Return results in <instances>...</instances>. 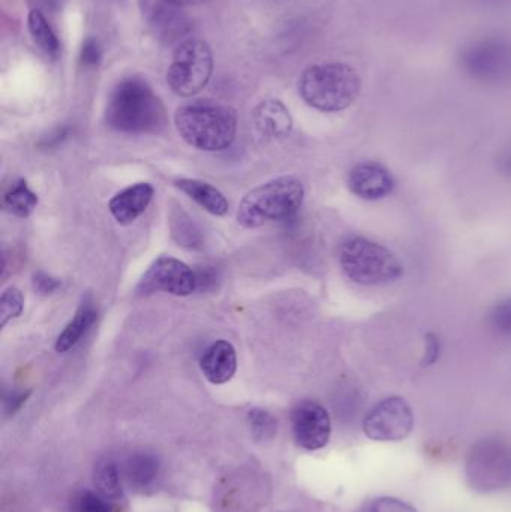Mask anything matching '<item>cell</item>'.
I'll return each mask as SVG.
<instances>
[{
    "mask_svg": "<svg viewBox=\"0 0 511 512\" xmlns=\"http://www.w3.org/2000/svg\"><path fill=\"white\" fill-rule=\"evenodd\" d=\"M38 195L27 186L24 180L15 183L5 195H3V207L18 218H27L32 215L38 206Z\"/></svg>",
    "mask_w": 511,
    "mask_h": 512,
    "instance_id": "603a6c76",
    "label": "cell"
},
{
    "mask_svg": "<svg viewBox=\"0 0 511 512\" xmlns=\"http://www.w3.org/2000/svg\"><path fill=\"white\" fill-rule=\"evenodd\" d=\"M177 189L188 195L198 206L203 207L213 216H224L228 212V201L219 189L210 183L195 179H180L176 182Z\"/></svg>",
    "mask_w": 511,
    "mask_h": 512,
    "instance_id": "e0dca14e",
    "label": "cell"
},
{
    "mask_svg": "<svg viewBox=\"0 0 511 512\" xmlns=\"http://www.w3.org/2000/svg\"><path fill=\"white\" fill-rule=\"evenodd\" d=\"M212 74L213 54L209 45L200 39L188 38L174 51L167 83L176 95L191 98L207 86Z\"/></svg>",
    "mask_w": 511,
    "mask_h": 512,
    "instance_id": "52a82bcc",
    "label": "cell"
},
{
    "mask_svg": "<svg viewBox=\"0 0 511 512\" xmlns=\"http://www.w3.org/2000/svg\"><path fill=\"white\" fill-rule=\"evenodd\" d=\"M179 6L197 5V3L204 2V0H171Z\"/></svg>",
    "mask_w": 511,
    "mask_h": 512,
    "instance_id": "d6a6232c",
    "label": "cell"
},
{
    "mask_svg": "<svg viewBox=\"0 0 511 512\" xmlns=\"http://www.w3.org/2000/svg\"><path fill=\"white\" fill-rule=\"evenodd\" d=\"M138 291L141 294L167 292L177 297H186L197 291V273L180 259L161 256L144 273Z\"/></svg>",
    "mask_w": 511,
    "mask_h": 512,
    "instance_id": "9c48e42d",
    "label": "cell"
},
{
    "mask_svg": "<svg viewBox=\"0 0 511 512\" xmlns=\"http://www.w3.org/2000/svg\"><path fill=\"white\" fill-rule=\"evenodd\" d=\"M170 231L174 242L182 248L189 251L203 248L204 239L200 228L179 204L170 210Z\"/></svg>",
    "mask_w": 511,
    "mask_h": 512,
    "instance_id": "ffe728a7",
    "label": "cell"
},
{
    "mask_svg": "<svg viewBox=\"0 0 511 512\" xmlns=\"http://www.w3.org/2000/svg\"><path fill=\"white\" fill-rule=\"evenodd\" d=\"M123 477L132 489H150L159 477L158 459L149 453L132 454L123 466Z\"/></svg>",
    "mask_w": 511,
    "mask_h": 512,
    "instance_id": "ac0fdd59",
    "label": "cell"
},
{
    "mask_svg": "<svg viewBox=\"0 0 511 512\" xmlns=\"http://www.w3.org/2000/svg\"><path fill=\"white\" fill-rule=\"evenodd\" d=\"M414 429V412L407 400L393 396L378 402L363 421L365 435L372 441L399 442Z\"/></svg>",
    "mask_w": 511,
    "mask_h": 512,
    "instance_id": "ba28073f",
    "label": "cell"
},
{
    "mask_svg": "<svg viewBox=\"0 0 511 512\" xmlns=\"http://www.w3.org/2000/svg\"><path fill=\"white\" fill-rule=\"evenodd\" d=\"M489 325L501 336L511 337V298L500 301L489 315Z\"/></svg>",
    "mask_w": 511,
    "mask_h": 512,
    "instance_id": "484cf974",
    "label": "cell"
},
{
    "mask_svg": "<svg viewBox=\"0 0 511 512\" xmlns=\"http://www.w3.org/2000/svg\"><path fill=\"white\" fill-rule=\"evenodd\" d=\"M338 256L345 276L357 285H386L404 274V265L398 256L366 237L345 239L339 246Z\"/></svg>",
    "mask_w": 511,
    "mask_h": 512,
    "instance_id": "5b68a950",
    "label": "cell"
},
{
    "mask_svg": "<svg viewBox=\"0 0 511 512\" xmlns=\"http://www.w3.org/2000/svg\"><path fill=\"white\" fill-rule=\"evenodd\" d=\"M360 90L362 80L347 63H317L300 75L299 93L303 101L323 113L347 110L359 98Z\"/></svg>",
    "mask_w": 511,
    "mask_h": 512,
    "instance_id": "3957f363",
    "label": "cell"
},
{
    "mask_svg": "<svg viewBox=\"0 0 511 512\" xmlns=\"http://www.w3.org/2000/svg\"><path fill=\"white\" fill-rule=\"evenodd\" d=\"M249 421H251L252 429L255 433H261L266 438L267 433H275L276 421L269 412L254 409L249 412Z\"/></svg>",
    "mask_w": 511,
    "mask_h": 512,
    "instance_id": "83f0119b",
    "label": "cell"
},
{
    "mask_svg": "<svg viewBox=\"0 0 511 512\" xmlns=\"http://www.w3.org/2000/svg\"><path fill=\"white\" fill-rule=\"evenodd\" d=\"M348 188L362 200H383L395 189V179L383 165L377 162H362L348 174Z\"/></svg>",
    "mask_w": 511,
    "mask_h": 512,
    "instance_id": "4fadbf2b",
    "label": "cell"
},
{
    "mask_svg": "<svg viewBox=\"0 0 511 512\" xmlns=\"http://www.w3.org/2000/svg\"><path fill=\"white\" fill-rule=\"evenodd\" d=\"M462 62L479 80H501L511 72V47L501 39H483L465 51Z\"/></svg>",
    "mask_w": 511,
    "mask_h": 512,
    "instance_id": "8fae6325",
    "label": "cell"
},
{
    "mask_svg": "<svg viewBox=\"0 0 511 512\" xmlns=\"http://www.w3.org/2000/svg\"><path fill=\"white\" fill-rule=\"evenodd\" d=\"M467 481L477 492L491 493L511 484V445L486 438L471 448L467 459Z\"/></svg>",
    "mask_w": 511,
    "mask_h": 512,
    "instance_id": "8992f818",
    "label": "cell"
},
{
    "mask_svg": "<svg viewBox=\"0 0 511 512\" xmlns=\"http://www.w3.org/2000/svg\"><path fill=\"white\" fill-rule=\"evenodd\" d=\"M195 273H197V291L215 285L216 277H218L215 271L210 270V268H204V270L195 271Z\"/></svg>",
    "mask_w": 511,
    "mask_h": 512,
    "instance_id": "4dcf8cb0",
    "label": "cell"
},
{
    "mask_svg": "<svg viewBox=\"0 0 511 512\" xmlns=\"http://www.w3.org/2000/svg\"><path fill=\"white\" fill-rule=\"evenodd\" d=\"M107 122L125 134H158L165 128L164 104L150 84L140 77L120 81L107 105Z\"/></svg>",
    "mask_w": 511,
    "mask_h": 512,
    "instance_id": "6da1fadb",
    "label": "cell"
},
{
    "mask_svg": "<svg viewBox=\"0 0 511 512\" xmlns=\"http://www.w3.org/2000/svg\"><path fill=\"white\" fill-rule=\"evenodd\" d=\"M95 486L96 490L111 504L116 505L123 498L122 474L117 469L116 463L104 460L96 466Z\"/></svg>",
    "mask_w": 511,
    "mask_h": 512,
    "instance_id": "7402d4cb",
    "label": "cell"
},
{
    "mask_svg": "<svg viewBox=\"0 0 511 512\" xmlns=\"http://www.w3.org/2000/svg\"><path fill=\"white\" fill-rule=\"evenodd\" d=\"M174 125L189 146L203 152H222L236 140L237 114L222 102L197 99L177 108Z\"/></svg>",
    "mask_w": 511,
    "mask_h": 512,
    "instance_id": "7a4b0ae2",
    "label": "cell"
},
{
    "mask_svg": "<svg viewBox=\"0 0 511 512\" xmlns=\"http://www.w3.org/2000/svg\"><path fill=\"white\" fill-rule=\"evenodd\" d=\"M24 295L15 286H9L0 298V327H5L9 321L18 318L23 313Z\"/></svg>",
    "mask_w": 511,
    "mask_h": 512,
    "instance_id": "d4e9b609",
    "label": "cell"
},
{
    "mask_svg": "<svg viewBox=\"0 0 511 512\" xmlns=\"http://www.w3.org/2000/svg\"><path fill=\"white\" fill-rule=\"evenodd\" d=\"M96 318H98V312H96L92 301L84 300V303H81L75 312L74 318L57 337L56 345H54L56 351L59 354H65L69 349L74 348L80 342L81 337L92 327Z\"/></svg>",
    "mask_w": 511,
    "mask_h": 512,
    "instance_id": "d6986e66",
    "label": "cell"
},
{
    "mask_svg": "<svg viewBox=\"0 0 511 512\" xmlns=\"http://www.w3.org/2000/svg\"><path fill=\"white\" fill-rule=\"evenodd\" d=\"M303 201L305 186L297 177H278L245 195L237 210V222L255 230L270 222L290 221L302 209Z\"/></svg>",
    "mask_w": 511,
    "mask_h": 512,
    "instance_id": "277c9868",
    "label": "cell"
},
{
    "mask_svg": "<svg viewBox=\"0 0 511 512\" xmlns=\"http://www.w3.org/2000/svg\"><path fill=\"white\" fill-rule=\"evenodd\" d=\"M102 59V50L99 42L95 38H87L81 47L80 60L81 65L86 68H95Z\"/></svg>",
    "mask_w": 511,
    "mask_h": 512,
    "instance_id": "f1b7e54d",
    "label": "cell"
},
{
    "mask_svg": "<svg viewBox=\"0 0 511 512\" xmlns=\"http://www.w3.org/2000/svg\"><path fill=\"white\" fill-rule=\"evenodd\" d=\"M200 369L204 378L212 384H227L236 375V349L227 340H216L201 357Z\"/></svg>",
    "mask_w": 511,
    "mask_h": 512,
    "instance_id": "9a60e30c",
    "label": "cell"
},
{
    "mask_svg": "<svg viewBox=\"0 0 511 512\" xmlns=\"http://www.w3.org/2000/svg\"><path fill=\"white\" fill-rule=\"evenodd\" d=\"M60 286H62L60 279L51 276V274L44 273V271H38V273L33 274V288H35L38 294H53Z\"/></svg>",
    "mask_w": 511,
    "mask_h": 512,
    "instance_id": "f546056e",
    "label": "cell"
},
{
    "mask_svg": "<svg viewBox=\"0 0 511 512\" xmlns=\"http://www.w3.org/2000/svg\"><path fill=\"white\" fill-rule=\"evenodd\" d=\"M27 24H29V32L30 35H32L33 42H35L47 56L53 57V59L59 57V39H57L54 30L51 29L47 18H45V15L42 14L39 9H32V11L29 12Z\"/></svg>",
    "mask_w": 511,
    "mask_h": 512,
    "instance_id": "44dd1931",
    "label": "cell"
},
{
    "mask_svg": "<svg viewBox=\"0 0 511 512\" xmlns=\"http://www.w3.org/2000/svg\"><path fill=\"white\" fill-rule=\"evenodd\" d=\"M116 505L111 504L107 498L96 490H80L72 498V511L74 512H114Z\"/></svg>",
    "mask_w": 511,
    "mask_h": 512,
    "instance_id": "cb8c5ba5",
    "label": "cell"
},
{
    "mask_svg": "<svg viewBox=\"0 0 511 512\" xmlns=\"http://www.w3.org/2000/svg\"><path fill=\"white\" fill-rule=\"evenodd\" d=\"M155 189L150 183H137L114 195L108 203L117 224L129 225L137 221L152 203Z\"/></svg>",
    "mask_w": 511,
    "mask_h": 512,
    "instance_id": "5bb4252c",
    "label": "cell"
},
{
    "mask_svg": "<svg viewBox=\"0 0 511 512\" xmlns=\"http://www.w3.org/2000/svg\"><path fill=\"white\" fill-rule=\"evenodd\" d=\"M141 9L147 26L165 44L180 41L191 30L188 15L171 0H141Z\"/></svg>",
    "mask_w": 511,
    "mask_h": 512,
    "instance_id": "7c38bea8",
    "label": "cell"
},
{
    "mask_svg": "<svg viewBox=\"0 0 511 512\" xmlns=\"http://www.w3.org/2000/svg\"><path fill=\"white\" fill-rule=\"evenodd\" d=\"M368 512H417L413 505L396 498H378L369 505Z\"/></svg>",
    "mask_w": 511,
    "mask_h": 512,
    "instance_id": "4316f807",
    "label": "cell"
},
{
    "mask_svg": "<svg viewBox=\"0 0 511 512\" xmlns=\"http://www.w3.org/2000/svg\"><path fill=\"white\" fill-rule=\"evenodd\" d=\"M291 429L299 447L317 451L329 444L332 420L323 405L314 400H303L291 411Z\"/></svg>",
    "mask_w": 511,
    "mask_h": 512,
    "instance_id": "30bf717a",
    "label": "cell"
},
{
    "mask_svg": "<svg viewBox=\"0 0 511 512\" xmlns=\"http://www.w3.org/2000/svg\"><path fill=\"white\" fill-rule=\"evenodd\" d=\"M26 399V396H23V394H18V396H12L11 399H8L6 397L5 399V409L8 412H14L15 409L18 408V406L23 403V400Z\"/></svg>",
    "mask_w": 511,
    "mask_h": 512,
    "instance_id": "1f68e13d",
    "label": "cell"
},
{
    "mask_svg": "<svg viewBox=\"0 0 511 512\" xmlns=\"http://www.w3.org/2000/svg\"><path fill=\"white\" fill-rule=\"evenodd\" d=\"M255 128L267 138H284L293 129L290 110L278 99L260 102L254 110Z\"/></svg>",
    "mask_w": 511,
    "mask_h": 512,
    "instance_id": "2e32d148",
    "label": "cell"
}]
</instances>
